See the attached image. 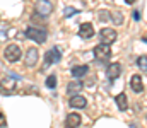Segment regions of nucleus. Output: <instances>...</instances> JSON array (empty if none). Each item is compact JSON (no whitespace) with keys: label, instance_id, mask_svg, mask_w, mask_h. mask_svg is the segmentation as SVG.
<instances>
[{"label":"nucleus","instance_id":"obj_12","mask_svg":"<svg viewBox=\"0 0 147 128\" xmlns=\"http://www.w3.org/2000/svg\"><path fill=\"white\" fill-rule=\"evenodd\" d=\"M130 87H132V90H134V92L140 94V92L144 90L142 77H140V75H132V79H130Z\"/></svg>","mask_w":147,"mask_h":128},{"label":"nucleus","instance_id":"obj_4","mask_svg":"<svg viewBox=\"0 0 147 128\" xmlns=\"http://www.w3.org/2000/svg\"><path fill=\"white\" fill-rule=\"evenodd\" d=\"M3 55H5V58H7L9 62H17V60L22 56V51H21L19 44H9V46L5 48Z\"/></svg>","mask_w":147,"mask_h":128},{"label":"nucleus","instance_id":"obj_5","mask_svg":"<svg viewBox=\"0 0 147 128\" xmlns=\"http://www.w3.org/2000/svg\"><path fill=\"white\" fill-rule=\"evenodd\" d=\"M94 56H96V60H99V62H108L111 56V50L110 46H106V44H98L96 48H94Z\"/></svg>","mask_w":147,"mask_h":128},{"label":"nucleus","instance_id":"obj_14","mask_svg":"<svg viewBox=\"0 0 147 128\" xmlns=\"http://www.w3.org/2000/svg\"><path fill=\"white\" fill-rule=\"evenodd\" d=\"M87 72H89V67H87V65H77V67H74L72 68V75L77 79V80L82 79Z\"/></svg>","mask_w":147,"mask_h":128},{"label":"nucleus","instance_id":"obj_16","mask_svg":"<svg viewBox=\"0 0 147 128\" xmlns=\"http://www.w3.org/2000/svg\"><path fill=\"white\" fill-rule=\"evenodd\" d=\"M80 89H82V82L80 80H72V82H69V85H67V92L69 94H72V96H75V92H80Z\"/></svg>","mask_w":147,"mask_h":128},{"label":"nucleus","instance_id":"obj_21","mask_svg":"<svg viewBox=\"0 0 147 128\" xmlns=\"http://www.w3.org/2000/svg\"><path fill=\"white\" fill-rule=\"evenodd\" d=\"M3 125H5V115H3V113H0V128L3 127Z\"/></svg>","mask_w":147,"mask_h":128},{"label":"nucleus","instance_id":"obj_23","mask_svg":"<svg viewBox=\"0 0 147 128\" xmlns=\"http://www.w3.org/2000/svg\"><path fill=\"white\" fill-rule=\"evenodd\" d=\"M142 41H144V43H147V38H142Z\"/></svg>","mask_w":147,"mask_h":128},{"label":"nucleus","instance_id":"obj_1","mask_svg":"<svg viewBox=\"0 0 147 128\" xmlns=\"http://www.w3.org/2000/svg\"><path fill=\"white\" fill-rule=\"evenodd\" d=\"M16 85H17L16 77H3V79L0 80V94H3V96L14 94Z\"/></svg>","mask_w":147,"mask_h":128},{"label":"nucleus","instance_id":"obj_9","mask_svg":"<svg viewBox=\"0 0 147 128\" xmlns=\"http://www.w3.org/2000/svg\"><path fill=\"white\" fill-rule=\"evenodd\" d=\"M79 36H80L82 40L92 38V36H94V27H92V24H89V22L80 24V27H79Z\"/></svg>","mask_w":147,"mask_h":128},{"label":"nucleus","instance_id":"obj_18","mask_svg":"<svg viewBox=\"0 0 147 128\" xmlns=\"http://www.w3.org/2000/svg\"><path fill=\"white\" fill-rule=\"evenodd\" d=\"M46 85H48L50 89H55V87H57V77H55V75H50V77L46 79Z\"/></svg>","mask_w":147,"mask_h":128},{"label":"nucleus","instance_id":"obj_17","mask_svg":"<svg viewBox=\"0 0 147 128\" xmlns=\"http://www.w3.org/2000/svg\"><path fill=\"white\" fill-rule=\"evenodd\" d=\"M137 65H139V68H142L144 72L147 70V55H140L139 58H137Z\"/></svg>","mask_w":147,"mask_h":128},{"label":"nucleus","instance_id":"obj_13","mask_svg":"<svg viewBox=\"0 0 147 128\" xmlns=\"http://www.w3.org/2000/svg\"><path fill=\"white\" fill-rule=\"evenodd\" d=\"M79 125H80V115H77V113L67 115V118H65V127L67 128H77Z\"/></svg>","mask_w":147,"mask_h":128},{"label":"nucleus","instance_id":"obj_10","mask_svg":"<svg viewBox=\"0 0 147 128\" xmlns=\"http://www.w3.org/2000/svg\"><path fill=\"white\" fill-rule=\"evenodd\" d=\"M120 74H121V67H120V63H111V65H108V68H106V75H108L110 80L118 79Z\"/></svg>","mask_w":147,"mask_h":128},{"label":"nucleus","instance_id":"obj_20","mask_svg":"<svg viewBox=\"0 0 147 128\" xmlns=\"http://www.w3.org/2000/svg\"><path fill=\"white\" fill-rule=\"evenodd\" d=\"M77 12H79L77 9H74V7H67V9L63 10V15H65V17H70V15H74V14H77Z\"/></svg>","mask_w":147,"mask_h":128},{"label":"nucleus","instance_id":"obj_6","mask_svg":"<svg viewBox=\"0 0 147 128\" xmlns=\"http://www.w3.org/2000/svg\"><path fill=\"white\" fill-rule=\"evenodd\" d=\"M60 58H62L60 50H58L57 46H53L50 51H46V56H45V65H46V67L55 65V63H58V62H60Z\"/></svg>","mask_w":147,"mask_h":128},{"label":"nucleus","instance_id":"obj_22","mask_svg":"<svg viewBox=\"0 0 147 128\" xmlns=\"http://www.w3.org/2000/svg\"><path fill=\"white\" fill-rule=\"evenodd\" d=\"M125 2H127V3H134L135 0H125Z\"/></svg>","mask_w":147,"mask_h":128},{"label":"nucleus","instance_id":"obj_3","mask_svg":"<svg viewBox=\"0 0 147 128\" xmlns=\"http://www.w3.org/2000/svg\"><path fill=\"white\" fill-rule=\"evenodd\" d=\"M116 38H118V34H116V31H115V29H111V27H103V29L99 31V40H101V44L110 46L111 43H115Z\"/></svg>","mask_w":147,"mask_h":128},{"label":"nucleus","instance_id":"obj_2","mask_svg":"<svg viewBox=\"0 0 147 128\" xmlns=\"http://www.w3.org/2000/svg\"><path fill=\"white\" fill-rule=\"evenodd\" d=\"M26 38L36 41L38 44H41V43L46 41V31L38 29V27H28V29H26Z\"/></svg>","mask_w":147,"mask_h":128},{"label":"nucleus","instance_id":"obj_8","mask_svg":"<svg viewBox=\"0 0 147 128\" xmlns=\"http://www.w3.org/2000/svg\"><path fill=\"white\" fill-rule=\"evenodd\" d=\"M38 58H39L38 50H36V48H29V50L26 51L24 62H26V65H28V67H34V65L38 63Z\"/></svg>","mask_w":147,"mask_h":128},{"label":"nucleus","instance_id":"obj_19","mask_svg":"<svg viewBox=\"0 0 147 128\" xmlns=\"http://www.w3.org/2000/svg\"><path fill=\"white\" fill-rule=\"evenodd\" d=\"M111 17H113V21H116V24H121V22H123V17H121V14H120L118 10H115V12L111 14Z\"/></svg>","mask_w":147,"mask_h":128},{"label":"nucleus","instance_id":"obj_11","mask_svg":"<svg viewBox=\"0 0 147 128\" xmlns=\"http://www.w3.org/2000/svg\"><path fill=\"white\" fill-rule=\"evenodd\" d=\"M70 106H72V108H77V109H84V108L87 106V101H86L84 96L75 94V96L70 97Z\"/></svg>","mask_w":147,"mask_h":128},{"label":"nucleus","instance_id":"obj_7","mask_svg":"<svg viewBox=\"0 0 147 128\" xmlns=\"http://www.w3.org/2000/svg\"><path fill=\"white\" fill-rule=\"evenodd\" d=\"M34 10L39 15H50L51 10H53V5H51L50 0H38L36 5H34Z\"/></svg>","mask_w":147,"mask_h":128},{"label":"nucleus","instance_id":"obj_15","mask_svg":"<svg viewBox=\"0 0 147 128\" xmlns=\"http://www.w3.org/2000/svg\"><path fill=\"white\" fill-rule=\"evenodd\" d=\"M115 101H116V104H118V108H120L121 111H125V109L128 108V99H127V94H125V92H120V94L115 97Z\"/></svg>","mask_w":147,"mask_h":128}]
</instances>
